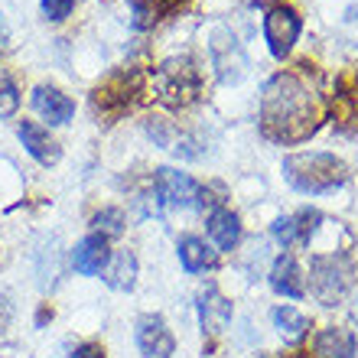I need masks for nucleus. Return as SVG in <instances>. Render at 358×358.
Listing matches in <instances>:
<instances>
[{
    "label": "nucleus",
    "mask_w": 358,
    "mask_h": 358,
    "mask_svg": "<svg viewBox=\"0 0 358 358\" xmlns=\"http://www.w3.org/2000/svg\"><path fill=\"white\" fill-rule=\"evenodd\" d=\"M326 121V104L310 88V82L283 69L267 78L261 92V134L273 143H303Z\"/></svg>",
    "instance_id": "f257e3e1"
},
{
    "label": "nucleus",
    "mask_w": 358,
    "mask_h": 358,
    "mask_svg": "<svg viewBox=\"0 0 358 358\" xmlns=\"http://www.w3.org/2000/svg\"><path fill=\"white\" fill-rule=\"evenodd\" d=\"M280 170L283 179L303 196H326L332 189L345 186V179H349V166L336 153H322V150L290 153V157H283Z\"/></svg>",
    "instance_id": "f03ea898"
},
{
    "label": "nucleus",
    "mask_w": 358,
    "mask_h": 358,
    "mask_svg": "<svg viewBox=\"0 0 358 358\" xmlns=\"http://www.w3.org/2000/svg\"><path fill=\"white\" fill-rule=\"evenodd\" d=\"M153 98L173 111L192 108L202 98V69L192 56H173L153 72Z\"/></svg>",
    "instance_id": "7ed1b4c3"
},
{
    "label": "nucleus",
    "mask_w": 358,
    "mask_h": 358,
    "mask_svg": "<svg viewBox=\"0 0 358 358\" xmlns=\"http://www.w3.org/2000/svg\"><path fill=\"white\" fill-rule=\"evenodd\" d=\"M355 267L345 255H316L310 261V290L322 306H339L352 290Z\"/></svg>",
    "instance_id": "20e7f679"
},
{
    "label": "nucleus",
    "mask_w": 358,
    "mask_h": 358,
    "mask_svg": "<svg viewBox=\"0 0 358 358\" xmlns=\"http://www.w3.org/2000/svg\"><path fill=\"white\" fill-rule=\"evenodd\" d=\"M300 33H303V17L293 3H273L264 13V43L277 62H283L293 52Z\"/></svg>",
    "instance_id": "39448f33"
},
{
    "label": "nucleus",
    "mask_w": 358,
    "mask_h": 358,
    "mask_svg": "<svg viewBox=\"0 0 358 358\" xmlns=\"http://www.w3.org/2000/svg\"><path fill=\"white\" fill-rule=\"evenodd\" d=\"M141 94H143V78L134 69H124V72L108 78L104 85L94 88L92 101H94V111H101L104 117H121L124 111H131L137 104Z\"/></svg>",
    "instance_id": "423d86ee"
},
{
    "label": "nucleus",
    "mask_w": 358,
    "mask_h": 358,
    "mask_svg": "<svg viewBox=\"0 0 358 358\" xmlns=\"http://www.w3.org/2000/svg\"><path fill=\"white\" fill-rule=\"evenodd\" d=\"M153 196L166 208H192L199 206V182L182 170L160 166L157 176H153Z\"/></svg>",
    "instance_id": "0eeeda50"
},
{
    "label": "nucleus",
    "mask_w": 358,
    "mask_h": 358,
    "mask_svg": "<svg viewBox=\"0 0 358 358\" xmlns=\"http://www.w3.org/2000/svg\"><path fill=\"white\" fill-rule=\"evenodd\" d=\"M212 66H215L218 78L225 82V85H235V82H241V78L248 76V59L245 52H241V46H238V39L231 29L218 27L215 33H212Z\"/></svg>",
    "instance_id": "6e6552de"
},
{
    "label": "nucleus",
    "mask_w": 358,
    "mask_h": 358,
    "mask_svg": "<svg viewBox=\"0 0 358 358\" xmlns=\"http://www.w3.org/2000/svg\"><path fill=\"white\" fill-rule=\"evenodd\" d=\"M137 349L143 358H173L176 352V336L170 332L166 320L157 313H147L137 320Z\"/></svg>",
    "instance_id": "1a4fd4ad"
},
{
    "label": "nucleus",
    "mask_w": 358,
    "mask_h": 358,
    "mask_svg": "<svg viewBox=\"0 0 358 358\" xmlns=\"http://www.w3.org/2000/svg\"><path fill=\"white\" fill-rule=\"evenodd\" d=\"M29 104H33V111L43 121H49V127H62V124H69L76 117V101L56 85H36Z\"/></svg>",
    "instance_id": "9d476101"
},
{
    "label": "nucleus",
    "mask_w": 358,
    "mask_h": 358,
    "mask_svg": "<svg viewBox=\"0 0 358 358\" xmlns=\"http://www.w3.org/2000/svg\"><path fill=\"white\" fill-rule=\"evenodd\" d=\"M17 137H20V143L27 147L29 157H33L36 163H43V166H56V163L62 160V147H59L56 137H52V134H49L43 124H36V121H20Z\"/></svg>",
    "instance_id": "9b49d317"
},
{
    "label": "nucleus",
    "mask_w": 358,
    "mask_h": 358,
    "mask_svg": "<svg viewBox=\"0 0 358 358\" xmlns=\"http://www.w3.org/2000/svg\"><path fill=\"white\" fill-rule=\"evenodd\" d=\"M108 264H111L108 238L94 235V231L82 238V241L76 245V251H72V267H76L78 273H85V277H98V273H104Z\"/></svg>",
    "instance_id": "f8f14e48"
},
{
    "label": "nucleus",
    "mask_w": 358,
    "mask_h": 358,
    "mask_svg": "<svg viewBox=\"0 0 358 358\" xmlns=\"http://www.w3.org/2000/svg\"><path fill=\"white\" fill-rule=\"evenodd\" d=\"M267 280H271V290L287 296V300H303V296H306V280H303V271H300V264H296L293 255L277 257L271 264Z\"/></svg>",
    "instance_id": "ddd939ff"
},
{
    "label": "nucleus",
    "mask_w": 358,
    "mask_h": 358,
    "mask_svg": "<svg viewBox=\"0 0 358 358\" xmlns=\"http://www.w3.org/2000/svg\"><path fill=\"white\" fill-rule=\"evenodd\" d=\"M199 322H202V332H208V336L225 332L228 322H231V303L218 293L215 283H208L206 290L199 293Z\"/></svg>",
    "instance_id": "4468645a"
},
{
    "label": "nucleus",
    "mask_w": 358,
    "mask_h": 358,
    "mask_svg": "<svg viewBox=\"0 0 358 358\" xmlns=\"http://www.w3.org/2000/svg\"><path fill=\"white\" fill-rule=\"evenodd\" d=\"M313 352H316V358H355L358 339L345 326H326L313 342Z\"/></svg>",
    "instance_id": "2eb2a0df"
},
{
    "label": "nucleus",
    "mask_w": 358,
    "mask_h": 358,
    "mask_svg": "<svg viewBox=\"0 0 358 358\" xmlns=\"http://www.w3.org/2000/svg\"><path fill=\"white\" fill-rule=\"evenodd\" d=\"M208 238L218 245V251H235L241 241V218L231 208H215L208 212Z\"/></svg>",
    "instance_id": "dca6fc26"
},
{
    "label": "nucleus",
    "mask_w": 358,
    "mask_h": 358,
    "mask_svg": "<svg viewBox=\"0 0 358 358\" xmlns=\"http://www.w3.org/2000/svg\"><path fill=\"white\" fill-rule=\"evenodd\" d=\"M271 320H273V329L280 332V339L287 345H300L306 339V332H310V320L300 310H293V306H277L271 313Z\"/></svg>",
    "instance_id": "f3484780"
},
{
    "label": "nucleus",
    "mask_w": 358,
    "mask_h": 358,
    "mask_svg": "<svg viewBox=\"0 0 358 358\" xmlns=\"http://www.w3.org/2000/svg\"><path fill=\"white\" fill-rule=\"evenodd\" d=\"M179 261H182V267H186V273H199V271H208V267L215 264V251L202 241V238L196 235H182L179 238Z\"/></svg>",
    "instance_id": "a211bd4d"
},
{
    "label": "nucleus",
    "mask_w": 358,
    "mask_h": 358,
    "mask_svg": "<svg viewBox=\"0 0 358 358\" xmlns=\"http://www.w3.org/2000/svg\"><path fill=\"white\" fill-rule=\"evenodd\" d=\"M104 280H108L111 290H121V293L134 290V283H137V255L134 251H117L111 257L108 271H104Z\"/></svg>",
    "instance_id": "6ab92c4d"
},
{
    "label": "nucleus",
    "mask_w": 358,
    "mask_h": 358,
    "mask_svg": "<svg viewBox=\"0 0 358 358\" xmlns=\"http://www.w3.org/2000/svg\"><path fill=\"white\" fill-rule=\"evenodd\" d=\"M124 225H127V218H124L121 208H114V206H108V208H101V212H94L92 215L94 235L108 238V241L117 238V235H124Z\"/></svg>",
    "instance_id": "aec40b11"
},
{
    "label": "nucleus",
    "mask_w": 358,
    "mask_h": 358,
    "mask_svg": "<svg viewBox=\"0 0 358 358\" xmlns=\"http://www.w3.org/2000/svg\"><path fill=\"white\" fill-rule=\"evenodd\" d=\"M143 131H147V137H150L157 147H166V150H173V147H176V141H179L176 124H173L170 117H160V114L147 117V121H143Z\"/></svg>",
    "instance_id": "412c9836"
},
{
    "label": "nucleus",
    "mask_w": 358,
    "mask_h": 358,
    "mask_svg": "<svg viewBox=\"0 0 358 358\" xmlns=\"http://www.w3.org/2000/svg\"><path fill=\"white\" fill-rule=\"evenodd\" d=\"M20 111V88L7 69H0V121H10Z\"/></svg>",
    "instance_id": "4be33fe9"
},
{
    "label": "nucleus",
    "mask_w": 358,
    "mask_h": 358,
    "mask_svg": "<svg viewBox=\"0 0 358 358\" xmlns=\"http://www.w3.org/2000/svg\"><path fill=\"white\" fill-rule=\"evenodd\" d=\"M131 7V27L134 29H150L160 23V10L153 0H127Z\"/></svg>",
    "instance_id": "5701e85b"
},
{
    "label": "nucleus",
    "mask_w": 358,
    "mask_h": 358,
    "mask_svg": "<svg viewBox=\"0 0 358 358\" xmlns=\"http://www.w3.org/2000/svg\"><path fill=\"white\" fill-rule=\"evenodd\" d=\"M271 235L283 245V251H290L293 245H300V225H296V215H283L271 225Z\"/></svg>",
    "instance_id": "b1692460"
},
{
    "label": "nucleus",
    "mask_w": 358,
    "mask_h": 358,
    "mask_svg": "<svg viewBox=\"0 0 358 358\" xmlns=\"http://www.w3.org/2000/svg\"><path fill=\"white\" fill-rule=\"evenodd\" d=\"M76 10V0H43V17L49 23H66Z\"/></svg>",
    "instance_id": "393cba45"
},
{
    "label": "nucleus",
    "mask_w": 358,
    "mask_h": 358,
    "mask_svg": "<svg viewBox=\"0 0 358 358\" xmlns=\"http://www.w3.org/2000/svg\"><path fill=\"white\" fill-rule=\"evenodd\" d=\"M13 339V303L10 296H0V345Z\"/></svg>",
    "instance_id": "a878e982"
},
{
    "label": "nucleus",
    "mask_w": 358,
    "mask_h": 358,
    "mask_svg": "<svg viewBox=\"0 0 358 358\" xmlns=\"http://www.w3.org/2000/svg\"><path fill=\"white\" fill-rule=\"evenodd\" d=\"M69 358H104V349L98 345V342H85V345H78Z\"/></svg>",
    "instance_id": "bb28decb"
},
{
    "label": "nucleus",
    "mask_w": 358,
    "mask_h": 358,
    "mask_svg": "<svg viewBox=\"0 0 358 358\" xmlns=\"http://www.w3.org/2000/svg\"><path fill=\"white\" fill-rule=\"evenodd\" d=\"M153 3H157V10H160V17H166V13H176L186 0H153Z\"/></svg>",
    "instance_id": "cd10ccee"
},
{
    "label": "nucleus",
    "mask_w": 358,
    "mask_h": 358,
    "mask_svg": "<svg viewBox=\"0 0 358 358\" xmlns=\"http://www.w3.org/2000/svg\"><path fill=\"white\" fill-rule=\"evenodd\" d=\"M0 52H7V33H3V27H0Z\"/></svg>",
    "instance_id": "c85d7f7f"
},
{
    "label": "nucleus",
    "mask_w": 358,
    "mask_h": 358,
    "mask_svg": "<svg viewBox=\"0 0 358 358\" xmlns=\"http://www.w3.org/2000/svg\"><path fill=\"white\" fill-rule=\"evenodd\" d=\"M352 316H355V322H358V300H355V310H352Z\"/></svg>",
    "instance_id": "c756f323"
}]
</instances>
